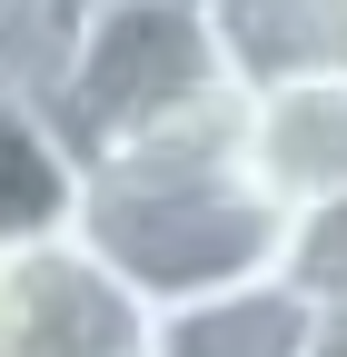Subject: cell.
I'll use <instances>...</instances> for the list:
<instances>
[{
    "instance_id": "6da1fadb",
    "label": "cell",
    "mask_w": 347,
    "mask_h": 357,
    "mask_svg": "<svg viewBox=\"0 0 347 357\" xmlns=\"http://www.w3.org/2000/svg\"><path fill=\"white\" fill-rule=\"evenodd\" d=\"M70 229L90 238L149 307L229 288V278H258V268L288 258V218L258 199L248 169H238V119L169 129V139L79 159Z\"/></svg>"
},
{
    "instance_id": "7a4b0ae2",
    "label": "cell",
    "mask_w": 347,
    "mask_h": 357,
    "mask_svg": "<svg viewBox=\"0 0 347 357\" xmlns=\"http://www.w3.org/2000/svg\"><path fill=\"white\" fill-rule=\"evenodd\" d=\"M50 119L79 159H109V149L169 139V129L238 119V89L208 50L199 0H79Z\"/></svg>"
},
{
    "instance_id": "3957f363",
    "label": "cell",
    "mask_w": 347,
    "mask_h": 357,
    "mask_svg": "<svg viewBox=\"0 0 347 357\" xmlns=\"http://www.w3.org/2000/svg\"><path fill=\"white\" fill-rule=\"evenodd\" d=\"M0 357H149V298L60 218L0 248Z\"/></svg>"
},
{
    "instance_id": "277c9868",
    "label": "cell",
    "mask_w": 347,
    "mask_h": 357,
    "mask_svg": "<svg viewBox=\"0 0 347 357\" xmlns=\"http://www.w3.org/2000/svg\"><path fill=\"white\" fill-rule=\"evenodd\" d=\"M238 169L288 229L347 208V70L238 89Z\"/></svg>"
},
{
    "instance_id": "5b68a950",
    "label": "cell",
    "mask_w": 347,
    "mask_h": 357,
    "mask_svg": "<svg viewBox=\"0 0 347 357\" xmlns=\"http://www.w3.org/2000/svg\"><path fill=\"white\" fill-rule=\"evenodd\" d=\"M327 337H337V307L288 258L258 278L149 307V357H327Z\"/></svg>"
},
{
    "instance_id": "8992f818",
    "label": "cell",
    "mask_w": 347,
    "mask_h": 357,
    "mask_svg": "<svg viewBox=\"0 0 347 357\" xmlns=\"http://www.w3.org/2000/svg\"><path fill=\"white\" fill-rule=\"evenodd\" d=\"M229 89H278L347 70V0H199Z\"/></svg>"
},
{
    "instance_id": "52a82bcc",
    "label": "cell",
    "mask_w": 347,
    "mask_h": 357,
    "mask_svg": "<svg viewBox=\"0 0 347 357\" xmlns=\"http://www.w3.org/2000/svg\"><path fill=\"white\" fill-rule=\"evenodd\" d=\"M70 199H79V149L60 139V119L40 100H10L0 89V248L60 229Z\"/></svg>"
},
{
    "instance_id": "ba28073f",
    "label": "cell",
    "mask_w": 347,
    "mask_h": 357,
    "mask_svg": "<svg viewBox=\"0 0 347 357\" xmlns=\"http://www.w3.org/2000/svg\"><path fill=\"white\" fill-rule=\"evenodd\" d=\"M327 357H347V318H337V337H327Z\"/></svg>"
},
{
    "instance_id": "9c48e42d",
    "label": "cell",
    "mask_w": 347,
    "mask_h": 357,
    "mask_svg": "<svg viewBox=\"0 0 347 357\" xmlns=\"http://www.w3.org/2000/svg\"><path fill=\"white\" fill-rule=\"evenodd\" d=\"M0 10H20V0H0Z\"/></svg>"
}]
</instances>
